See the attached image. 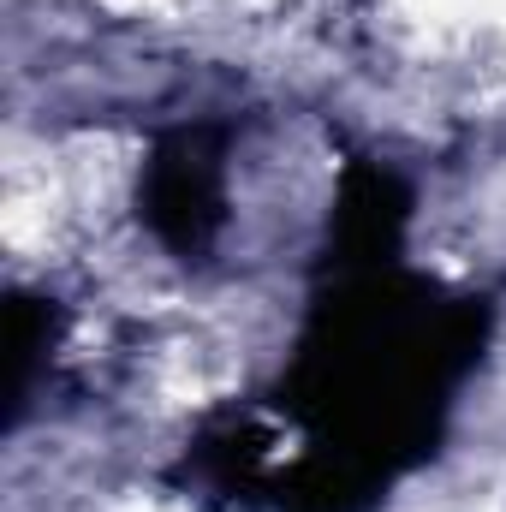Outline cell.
Segmentation results:
<instances>
[{
    "label": "cell",
    "instance_id": "obj_1",
    "mask_svg": "<svg viewBox=\"0 0 506 512\" xmlns=\"http://www.w3.org/2000/svg\"><path fill=\"white\" fill-rule=\"evenodd\" d=\"M143 221L173 251H203L221 233V221H227V197H221V131L185 126L155 143V155L143 167Z\"/></svg>",
    "mask_w": 506,
    "mask_h": 512
},
{
    "label": "cell",
    "instance_id": "obj_2",
    "mask_svg": "<svg viewBox=\"0 0 506 512\" xmlns=\"http://www.w3.org/2000/svg\"><path fill=\"white\" fill-rule=\"evenodd\" d=\"M405 227V191L376 173V167H352L340 209H334V245H340V268L346 274H370V268H393V245Z\"/></svg>",
    "mask_w": 506,
    "mask_h": 512
}]
</instances>
